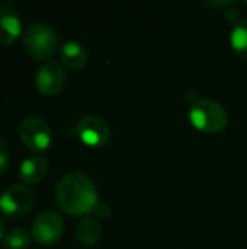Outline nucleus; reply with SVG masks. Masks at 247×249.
<instances>
[{
    "label": "nucleus",
    "mask_w": 247,
    "mask_h": 249,
    "mask_svg": "<svg viewBox=\"0 0 247 249\" xmlns=\"http://www.w3.org/2000/svg\"><path fill=\"white\" fill-rule=\"evenodd\" d=\"M189 118L194 127L205 133H218L224 130L229 120L224 107L208 98L197 99L192 104Z\"/></svg>",
    "instance_id": "7ed1b4c3"
},
{
    "label": "nucleus",
    "mask_w": 247,
    "mask_h": 249,
    "mask_svg": "<svg viewBox=\"0 0 247 249\" xmlns=\"http://www.w3.org/2000/svg\"><path fill=\"white\" fill-rule=\"evenodd\" d=\"M4 238V222L1 220V217H0V241Z\"/></svg>",
    "instance_id": "f3484780"
},
{
    "label": "nucleus",
    "mask_w": 247,
    "mask_h": 249,
    "mask_svg": "<svg viewBox=\"0 0 247 249\" xmlns=\"http://www.w3.org/2000/svg\"><path fill=\"white\" fill-rule=\"evenodd\" d=\"M7 168H9V155L7 152L0 149V175H3Z\"/></svg>",
    "instance_id": "dca6fc26"
},
{
    "label": "nucleus",
    "mask_w": 247,
    "mask_h": 249,
    "mask_svg": "<svg viewBox=\"0 0 247 249\" xmlns=\"http://www.w3.org/2000/svg\"><path fill=\"white\" fill-rule=\"evenodd\" d=\"M58 45L55 29L42 22H33L26 26L22 34V47L33 60L49 58Z\"/></svg>",
    "instance_id": "f03ea898"
},
{
    "label": "nucleus",
    "mask_w": 247,
    "mask_h": 249,
    "mask_svg": "<svg viewBox=\"0 0 247 249\" xmlns=\"http://www.w3.org/2000/svg\"><path fill=\"white\" fill-rule=\"evenodd\" d=\"M93 212L99 219H108L111 216V207L106 203H98Z\"/></svg>",
    "instance_id": "2eb2a0df"
},
{
    "label": "nucleus",
    "mask_w": 247,
    "mask_h": 249,
    "mask_svg": "<svg viewBox=\"0 0 247 249\" xmlns=\"http://www.w3.org/2000/svg\"><path fill=\"white\" fill-rule=\"evenodd\" d=\"M19 136L26 147L33 152H44L49 147L52 134L49 125L39 117H26L19 124Z\"/></svg>",
    "instance_id": "20e7f679"
},
{
    "label": "nucleus",
    "mask_w": 247,
    "mask_h": 249,
    "mask_svg": "<svg viewBox=\"0 0 247 249\" xmlns=\"http://www.w3.org/2000/svg\"><path fill=\"white\" fill-rule=\"evenodd\" d=\"M55 198L60 209L70 216L87 214L99 203L93 181L82 172L66 174L57 185Z\"/></svg>",
    "instance_id": "f257e3e1"
},
{
    "label": "nucleus",
    "mask_w": 247,
    "mask_h": 249,
    "mask_svg": "<svg viewBox=\"0 0 247 249\" xmlns=\"http://www.w3.org/2000/svg\"><path fill=\"white\" fill-rule=\"evenodd\" d=\"M66 70L57 61L44 63L35 74V86L45 96L57 95L66 85Z\"/></svg>",
    "instance_id": "0eeeda50"
},
{
    "label": "nucleus",
    "mask_w": 247,
    "mask_h": 249,
    "mask_svg": "<svg viewBox=\"0 0 247 249\" xmlns=\"http://www.w3.org/2000/svg\"><path fill=\"white\" fill-rule=\"evenodd\" d=\"M22 32L17 12L7 4H0V45L13 44Z\"/></svg>",
    "instance_id": "1a4fd4ad"
},
{
    "label": "nucleus",
    "mask_w": 247,
    "mask_h": 249,
    "mask_svg": "<svg viewBox=\"0 0 247 249\" xmlns=\"http://www.w3.org/2000/svg\"><path fill=\"white\" fill-rule=\"evenodd\" d=\"M33 201L35 196L29 187L23 184H15L0 196V210L7 217L23 216L31 210Z\"/></svg>",
    "instance_id": "39448f33"
},
{
    "label": "nucleus",
    "mask_w": 247,
    "mask_h": 249,
    "mask_svg": "<svg viewBox=\"0 0 247 249\" xmlns=\"http://www.w3.org/2000/svg\"><path fill=\"white\" fill-rule=\"evenodd\" d=\"M1 144H4V142H3V137L0 136V146H1Z\"/></svg>",
    "instance_id": "a211bd4d"
},
{
    "label": "nucleus",
    "mask_w": 247,
    "mask_h": 249,
    "mask_svg": "<svg viewBox=\"0 0 247 249\" xmlns=\"http://www.w3.org/2000/svg\"><path fill=\"white\" fill-rule=\"evenodd\" d=\"M31 244V236L25 229H12L3 238L4 249H28Z\"/></svg>",
    "instance_id": "4468645a"
},
{
    "label": "nucleus",
    "mask_w": 247,
    "mask_h": 249,
    "mask_svg": "<svg viewBox=\"0 0 247 249\" xmlns=\"http://www.w3.org/2000/svg\"><path fill=\"white\" fill-rule=\"evenodd\" d=\"M76 133L84 144L95 147L103 146L111 136L108 123L96 115L83 117L76 125Z\"/></svg>",
    "instance_id": "6e6552de"
},
{
    "label": "nucleus",
    "mask_w": 247,
    "mask_h": 249,
    "mask_svg": "<svg viewBox=\"0 0 247 249\" xmlns=\"http://www.w3.org/2000/svg\"><path fill=\"white\" fill-rule=\"evenodd\" d=\"M61 61L70 70H80L87 63V51L79 42L68 41L63 45L60 53Z\"/></svg>",
    "instance_id": "9b49d317"
},
{
    "label": "nucleus",
    "mask_w": 247,
    "mask_h": 249,
    "mask_svg": "<svg viewBox=\"0 0 247 249\" xmlns=\"http://www.w3.org/2000/svg\"><path fill=\"white\" fill-rule=\"evenodd\" d=\"M48 162L44 156H31L25 159L19 168V177L25 184H36L47 175Z\"/></svg>",
    "instance_id": "9d476101"
},
{
    "label": "nucleus",
    "mask_w": 247,
    "mask_h": 249,
    "mask_svg": "<svg viewBox=\"0 0 247 249\" xmlns=\"http://www.w3.org/2000/svg\"><path fill=\"white\" fill-rule=\"evenodd\" d=\"M102 236V226L95 217H83L76 226V238L86 247H93Z\"/></svg>",
    "instance_id": "f8f14e48"
},
{
    "label": "nucleus",
    "mask_w": 247,
    "mask_h": 249,
    "mask_svg": "<svg viewBox=\"0 0 247 249\" xmlns=\"http://www.w3.org/2000/svg\"><path fill=\"white\" fill-rule=\"evenodd\" d=\"M230 39L234 51L243 58H247V19L234 25Z\"/></svg>",
    "instance_id": "ddd939ff"
},
{
    "label": "nucleus",
    "mask_w": 247,
    "mask_h": 249,
    "mask_svg": "<svg viewBox=\"0 0 247 249\" xmlns=\"http://www.w3.org/2000/svg\"><path fill=\"white\" fill-rule=\"evenodd\" d=\"M31 233L39 245H52L64 233V220L55 212H44L33 220Z\"/></svg>",
    "instance_id": "423d86ee"
}]
</instances>
